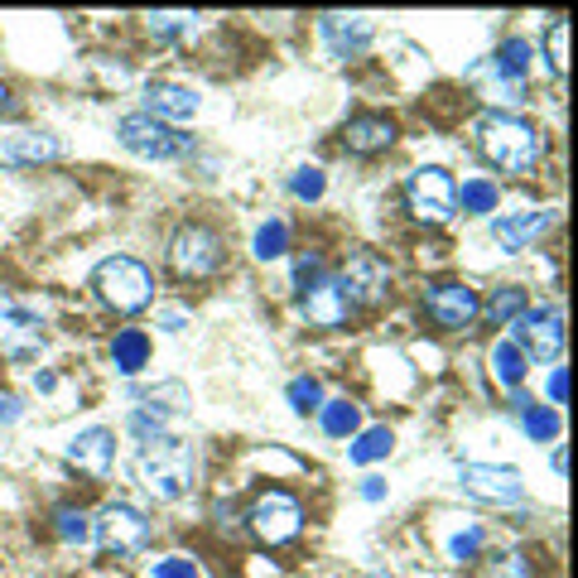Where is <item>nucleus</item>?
<instances>
[{
    "mask_svg": "<svg viewBox=\"0 0 578 578\" xmlns=\"http://www.w3.org/2000/svg\"><path fill=\"white\" fill-rule=\"evenodd\" d=\"M477 150H482L487 164H497L502 174H536V164L544 154V140L530 121L492 111V116L477 121Z\"/></svg>",
    "mask_w": 578,
    "mask_h": 578,
    "instance_id": "nucleus-1",
    "label": "nucleus"
},
{
    "mask_svg": "<svg viewBox=\"0 0 578 578\" xmlns=\"http://www.w3.org/2000/svg\"><path fill=\"white\" fill-rule=\"evenodd\" d=\"M136 473L154 502H174V497H184L193 487V443L174 439V434L144 439L136 449Z\"/></svg>",
    "mask_w": 578,
    "mask_h": 578,
    "instance_id": "nucleus-2",
    "label": "nucleus"
},
{
    "mask_svg": "<svg viewBox=\"0 0 578 578\" xmlns=\"http://www.w3.org/2000/svg\"><path fill=\"white\" fill-rule=\"evenodd\" d=\"M97 294H102L106 309H116V314H136L154 299V280L150 271H144L140 261H130V255H111V261L97 265L92 275Z\"/></svg>",
    "mask_w": 578,
    "mask_h": 578,
    "instance_id": "nucleus-3",
    "label": "nucleus"
},
{
    "mask_svg": "<svg viewBox=\"0 0 578 578\" xmlns=\"http://www.w3.org/2000/svg\"><path fill=\"white\" fill-rule=\"evenodd\" d=\"M116 136L130 154H140V160H184V154H193V136H184L179 126H164V121L144 116V111L121 116Z\"/></svg>",
    "mask_w": 578,
    "mask_h": 578,
    "instance_id": "nucleus-4",
    "label": "nucleus"
},
{
    "mask_svg": "<svg viewBox=\"0 0 578 578\" xmlns=\"http://www.w3.org/2000/svg\"><path fill=\"white\" fill-rule=\"evenodd\" d=\"M222 261H227V241H222V231H213L208 222H188V227L174 231L169 265L184 275V280H203V275H213Z\"/></svg>",
    "mask_w": 578,
    "mask_h": 578,
    "instance_id": "nucleus-5",
    "label": "nucleus"
},
{
    "mask_svg": "<svg viewBox=\"0 0 578 578\" xmlns=\"http://www.w3.org/2000/svg\"><path fill=\"white\" fill-rule=\"evenodd\" d=\"M453 193H458V184H453L449 169H439V164H425V169H415V174H410V184H405L410 213H415L419 222H449L453 213H458Z\"/></svg>",
    "mask_w": 578,
    "mask_h": 578,
    "instance_id": "nucleus-6",
    "label": "nucleus"
},
{
    "mask_svg": "<svg viewBox=\"0 0 578 578\" xmlns=\"http://www.w3.org/2000/svg\"><path fill=\"white\" fill-rule=\"evenodd\" d=\"M338 285H342V294H348V304L376 309L386 299V289H391V265H386L376 251H352L348 261H342Z\"/></svg>",
    "mask_w": 578,
    "mask_h": 578,
    "instance_id": "nucleus-7",
    "label": "nucleus"
},
{
    "mask_svg": "<svg viewBox=\"0 0 578 578\" xmlns=\"http://www.w3.org/2000/svg\"><path fill=\"white\" fill-rule=\"evenodd\" d=\"M144 540H150V520H144L140 506H130V502L102 506V516H97V544L106 554H136Z\"/></svg>",
    "mask_w": 578,
    "mask_h": 578,
    "instance_id": "nucleus-8",
    "label": "nucleus"
},
{
    "mask_svg": "<svg viewBox=\"0 0 578 578\" xmlns=\"http://www.w3.org/2000/svg\"><path fill=\"white\" fill-rule=\"evenodd\" d=\"M477 309H482V299H477V289L463 285V280H439V285L425 289V314L439 328H449V332L468 328L477 318Z\"/></svg>",
    "mask_w": 578,
    "mask_h": 578,
    "instance_id": "nucleus-9",
    "label": "nucleus"
},
{
    "mask_svg": "<svg viewBox=\"0 0 578 578\" xmlns=\"http://www.w3.org/2000/svg\"><path fill=\"white\" fill-rule=\"evenodd\" d=\"M463 492L477 502H502V506H520L526 502V482L516 468H492V463H463L458 468Z\"/></svg>",
    "mask_w": 578,
    "mask_h": 578,
    "instance_id": "nucleus-10",
    "label": "nucleus"
},
{
    "mask_svg": "<svg viewBox=\"0 0 578 578\" xmlns=\"http://www.w3.org/2000/svg\"><path fill=\"white\" fill-rule=\"evenodd\" d=\"M516 348L526 352V362L536 357V362H554L560 357V348H564V318L554 314V309H526V314L516 318Z\"/></svg>",
    "mask_w": 578,
    "mask_h": 578,
    "instance_id": "nucleus-11",
    "label": "nucleus"
},
{
    "mask_svg": "<svg viewBox=\"0 0 578 578\" xmlns=\"http://www.w3.org/2000/svg\"><path fill=\"white\" fill-rule=\"evenodd\" d=\"M43 348V324L39 314H29L15 299H0V357L10 362H29Z\"/></svg>",
    "mask_w": 578,
    "mask_h": 578,
    "instance_id": "nucleus-12",
    "label": "nucleus"
},
{
    "mask_svg": "<svg viewBox=\"0 0 578 578\" xmlns=\"http://www.w3.org/2000/svg\"><path fill=\"white\" fill-rule=\"evenodd\" d=\"M299 526H304V511L289 492H265L261 502L251 506V530L261 536L265 544H285L299 536Z\"/></svg>",
    "mask_w": 578,
    "mask_h": 578,
    "instance_id": "nucleus-13",
    "label": "nucleus"
},
{
    "mask_svg": "<svg viewBox=\"0 0 578 578\" xmlns=\"http://www.w3.org/2000/svg\"><path fill=\"white\" fill-rule=\"evenodd\" d=\"M299 304H304V314H309V324H318V328H338V324H348V314H352V304H348V294H342V285H338V275H314L304 289H299Z\"/></svg>",
    "mask_w": 578,
    "mask_h": 578,
    "instance_id": "nucleus-14",
    "label": "nucleus"
},
{
    "mask_svg": "<svg viewBox=\"0 0 578 578\" xmlns=\"http://www.w3.org/2000/svg\"><path fill=\"white\" fill-rule=\"evenodd\" d=\"M68 463H77V468L92 473V477H106L111 468H116V434L102 429V425L73 434V443H68Z\"/></svg>",
    "mask_w": 578,
    "mask_h": 578,
    "instance_id": "nucleus-15",
    "label": "nucleus"
},
{
    "mask_svg": "<svg viewBox=\"0 0 578 578\" xmlns=\"http://www.w3.org/2000/svg\"><path fill=\"white\" fill-rule=\"evenodd\" d=\"M318 35L328 39V49L338 53V59H357L366 43H372L376 25L366 15H324L318 20Z\"/></svg>",
    "mask_w": 578,
    "mask_h": 578,
    "instance_id": "nucleus-16",
    "label": "nucleus"
},
{
    "mask_svg": "<svg viewBox=\"0 0 578 578\" xmlns=\"http://www.w3.org/2000/svg\"><path fill=\"white\" fill-rule=\"evenodd\" d=\"M63 144L53 136H39V130H20V136H5L0 140V164L5 169H29V164H49L59 160Z\"/></svg>",
    "mask_w": 578,
    "mask_h": 578,
    "instance_id": "nucleus-17",
    "label": "nucleus"
},
{
    "mask_svg": "<svg viewBox=\"0 0 578 578\" xmlns=\"http://www.w3.org/2000/svg\"><path fill=\"white\" fill-rule=\"evenodd\" d=\"M198 111V92L193 87H184V83H150L144 87V116H154V121H188Z\"/></svg>",
    "mask_w": 578,
    "mask_h": 578,
    "instance_id": "nucleus-18",
    "label": "nucleus"
},
{
    "mask_svg": "<svg viewBox=\"0 0 578 578\" xmlns=\"http://www.w3.org/2000/svg\"><path fill=\"white\" fill-rule=\"evenodd\" d=\"M550 222L554 213H511V217H497L492 222V237H497V247L502 251H526L530 241H540V231H550Z\"/></svg>",
    "mask_w": 578,
    "mask_h": 578,
    "instance_id": "nucleus-19",
    "label": "nucleus"
},
{
    "mask_svg": "<svg viewBox=\"0 0 578 578\" xmlns=\"http://www.w3.org/2000/svg\"><path fill=\"white\" fill-rule=\"evenodd\" d=\"M395 140V121L391 116H352L348 126H342V144L348 150H357V154H376V150H386V144Z\"/></svg>",
    "mask_w": 578,
    "mask_h": 578,
    "instance_id": "nucleus-20",
    "label": "nucleus"
},
{
    "mask_svg": "<svg viewBox=\"0 0 578 578\" xmlns=\"http://www.w3.org/2000/svg\"><path fill=\"white\" fill-rule=\"evenodd\" d=\"M530 53H536V43H530V39H506L502 49L492 53V77L502 87H526Z\"/></svg>",
    "mask_w": 578,
    "mask_h": 578,
    "instance_id": "nucleus-21",
    "label": "nucleus"
},
{
    "mask_svg": "<svg viewBox=\"0 0 578 578\" xmlns=\"http://www.w3.org/2000/svg\"><path fill=\"white\" fill-rule=\"evenodd\" d=\"M111 362H116L121 376H136L140 366H150V338L140 328H121L111 338Z\"/></svg>",
    "mask_w": 578,
    "mask_h": 578,
    "instance_id": "nucleus-22",
    "label": "nucleus"
},
{
    "mask_svg": "<svg viewBox=\"0 0 578 578\" xmlns=\"http://www.w3.org/2000/svg\"><path fill=\"white\" fill-rule=\"evenodd\" d=\"M520 415V429L530 434L536 443H550V439H560V429H564V419H560V410L554 405H540V400H526V405L516 410Z\"/></svg>",
    "mask_w": 578,
    "mask_h": 578,
    "instance_id": "nucleus-23",
    "label": "nucleus"
},
{
    "mask_svg": "<svg viewBox=\"0 0 578 578\" xmlns=\"http://www.w3.org/2000/svg\"><path fill=\"white\" fill-rule=\"evenodd\" d=\"M526 372H530L526 352H520L511 338H506V342H497V348H492V376H497V381H502L506 391H516V386L526 381Z\"/></svg>",
    "mask_w": 578,
    "mask_h": 578,
    "instance_id": "nucleus-24",
    "label": "nucleus"
},
{
    "mask_svg": "<svg viewBox=\"0 0 578 578\" xmlns=\"http://www.w3.org/2000/svg\"><path fill=\"white\" fill-rule=\"evenodd\" d=\"M395 449V434L386 429V425H376V429H362L357 439H352V449H348V458L357 463V468H366V463H381L386 453Z\"/></svg>",
    "mask_w": 578,
    "mask_h": 578,
    "instance_id": "nucleus-25",
    "label": "nucleus"
},
{
    "mask_svg": "<svg viewBox=\"0 0 578 578\" xmlns=\"http://www.w3.org/2000/svg\"><path fill=\"white\" fill-rule=\"evenodd\" d=\"M318 419H324V434H332V439H348V434L362 429V410L352 400H324Z\"/></svg>",
    "mask_w": 578,
    "mask_h": 578,
    "instance_id": "nucleus-26",
    "label": "nucleus"
},
{
    "mask_svg": "<svg viewBox=\"0 0 578 578\" xmlns=\"http://www.w3.org/2000/svg\"><path fill=\"white\" fill-rule=\"evenodd\" d=\"M477 314H487V324H516L520 314H526V289H516V285H506V289H497L492 299H487Z\"/></svg>",
    "mask_w": 578,
    "mask_h": 578,
    "instance_id": "nucleus-27",
    "label": "nucleus"
},
{
    "mask_svg": "<svg viewBox=\"0 0 578 578\" xmlns=\"http://www.w3.org/2000/svg\"><path fill=\"white\" fill-rule=\"evenodd\" d=\"M453 203L463 208V213H497V203H502V188L492 179H468L453 193Z\"/></svg>",
    "mask_w": 578,
    "mask_h": 578,
    "instance_id": "nucleus-28",
    "label": "nucleus"
},
{
    "mask_svg": "<svg viewBox=\"0 0 578 578\" xmlns=\"http://www.w3.org/2000/svg\"><path fill=\"white\" fill-rule=\"evenodd\" d=\"M251 251H255V261H280V255L289 251V227H285L280 217L261 222V227H255V241H251Z\"/></svg>",
    "mask_w": 578,
    "mask_h": 578,
    "instance_id": "nucleus-29",
    "label": "nucleus"
},
{
    "mask_svg": "<svg viewBox=\"0 0 578 578\" xmlns=\"http://www.w3.org/2000/svg\"><path fill=\"white\" fill-rule=\"evenodd\" d=\"M324 188H328V179H324V169H318V164H304V169L289 174V193H294L299 203H318V198H324Z\"/></svg>",
    "mask_w": 578,
    "mask_h": 578,
    "instance_id": "nucleus-30",
    "label": "nucleus"
},
{
    "mask_svg": "<svg viewBox=\"0 0 578 578\" xmlns=\"http://www.w3.org/2000/svg\"><path fill=\"white\" fill-rule=\"evenodd\" d=\"M477 578H536V569H530V560L520 550H506V554H497V560H487Z\"/></svg>",
    "mask_w": 578,
    "mask_h": 578,
    "instance_id": "nucleus-31",
    "label": "nucleus"
},
{
    "mask_svg": "<svg viewBox=\"0 0 578 578\" xmlns=\"http://www.w3.org/2000/svg\"><path fill=\"white\" fill-rule=\"evenodd\" d=\"M285 395H289V405H294L299 415H309V410L324 405V386H318V376H294Z\"/></svg>",
    "mask_w": 578,
    "mask_h": 578,
    "instance_id": "nucleus-32",
    "label": "nucleus"
},
{
    "mask_svg": "<svg viewBox=\"0 0 578 578\" xmlns=\"http://www.w3.org/2000/svg\"><path fill=\"white\" fill-rule=\"evenodd\" d=\"M188 29H193V15H188V10H160V15H150L154 39H174V35H188Z\"/></svg>",
    "mask_w": 578,
    "mask_h": 578,
    "instance_id": "nucleus-33",
    "label": "nucleus"
},
{
    "mask_svg": "<svg viewBox=\"0 0 578 578\" xmlns=\"http://www.w3.org/2000/svg\"><path fill=\"white\" fill-rule=\"evenodd\" d=\"M53 530H59V540L68 544H83L92 530H87V516L77 506H59V516H53Z\"/></svg>",
    "mask_w": 578,
    "mask_h": 578,
    "instance_id": "nucleus-34",
    "label": "nucleus"
},
{
    "mask_svg": "<svg viewBox=\"0 0 578 578\" xmlns=\"http://www.w3.org/2000/svg\"><path fill=\"white\" fill-rule=\"evenodd\" d=\"M477 550H482V526H468V530H458V536L449 540V560L453 564L477 560Z\"/></svg>",
    "mask_w": 578,
    "mask_h": 578,
    "instance_id": "nucleus-35",
    "label": "nucleus"
},
{
    "mask_svg": "<svg viewBox=\"0 0 578 578\" xmlns=\"http://www.w3.org/2000/svg\"><path fill=\"white\" fill-rule=\"evenodd\" d=\"M564 43H569V25H564V20H554V25H550V43H544V53H550V68H554V73L569 68V59H564Z\"/></svg>",
    "mask_w": 578,
    "mask_h": 578,
    "instance_id": "nucleus-36",
    "label": "nucleus"
},
{
    "mask_svg": "<svg viewBox=\"0 0 578 578\" xmlns=\"http://www.w3.org/2000/svg\"><path fill=\"white\" fill-rule=\"evenodd\" d=\"M150 578H198V569L179 554H169V560H154L150 564Z\"/></svg>",
    "mask_w": 578,
    "mask_h": 578,
    "instance_id": "nucleus-37",
    "label": "nucleus"
},
{
    "mask_svg": "<svg viewBox=\"0 0 578 578\" xmlns=\"http://www.w3.org/2000/svg\"><path fill=\"white\" fill-rule=\"evenodd\" d=\"M362 497H366V502H381V497H386V477H362Z\"/></svg>",
    "mask_w": 578,
    "mask_h": 578,
    "instance_id": "nucleus-38",
    "label": "nucleus"
},
{
    "mask_svg": "<svg viewBox=\"0 0 578 578\" xmlns=\"http://www.w3.org/2000/svg\"><path fill=\"white\" fill-rule=\"evenodd\" d=\"M15 419H20V400H0V425H15Z\"/></svg>",
    "mask_w": 578,
    "mask_h": 578,
    "instance_id": "nucleus-39",
    "label": "nucleus"
},
{
    "mask_svg": "<svg viewBox=\"0 0 578 578\" xmlns=\"http://www.w3.org/2000/svg\"><path fill=\"white\" fill-rule=\"evenodd\" d=\"M550 405H564V372L550 376Z\"/></svg>",
    "mask_w": 578,
    "mask_h": 578,
    "instance_id": "nucleus-40",
    "label": "nucleus"
},
{
    "mask_svg": "<svg viewBox=\"0 0 578 578\" xmlns=\"http://www.w3.org/2000/svg\"><path fill=\"white\" fill-rule=\"evenodd\" d=\"M5 97H10V92H5V87H0V106H5Z\"/></svg>",
    "mask_w": 578,
    "mask_h": 578,
    "instance_id": "nucleus-41",
    "label": "nucleus"
},
{
    "mask_svg": "<svg viewBox=\"0 0 578 578\" xmlns=\"http://www.w3.org/2000/svg\"><path fill=\"white\" fill-rule=\"evenodd\" d=\"M376 578H391V574H376Z\"/></svg>",
    "mask_w": 578,
    "mask_h": 578,
    "instance_id": "nucleus-42",
    "label": "nucleus"
}]
</instances>
